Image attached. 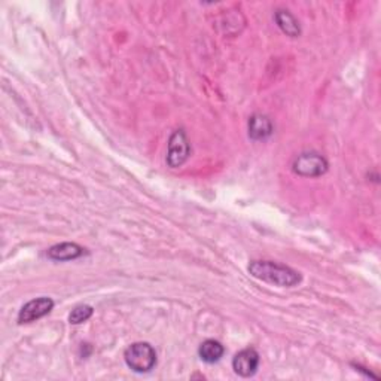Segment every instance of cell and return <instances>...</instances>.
<instances>
[{
	"mask_svg": "<svg viewBox=\"0 0 381 381\" xmlns=\"http://www.w3.org/2000/svg\"><path fill=\"white\" fill-rule=\"evenodd\" d=\"M249 273L258 280L277 288H294L302 280V275L298 271L273 261H252Z\"/></svg>",
	"mask_w": 381,
	"mask_h": 381,
	"instance_id": "obj_1",
	"label": "cell"
},
{
	"mask_svg": "<svg viewBox=\"0 0 381 381\" xmlns=\"http://www.w3.org/2000/svg\"><path fill=\"white\" fill-rule=\"evenodd\" d=\"M124 359L131 371L149 373L157 365V351L149 343H135L127 347Z\"/></svg>",
	"mask_w": 381,
	"mask_h": 381,
	"instance_id": "obj_2",
	"label": "cell"
},
{
	"mask_svg": "<svg viewBox=\"0 0 381 381\" xmlns=\"http://www.w3.org/2000/svg\"><path fill=\"white\" fill-rule=\"evenodd\" d=\"M292 169L302 178H319L328 171L329 164L326 158L317 152H304L295 158Z\"/></svg>",
	"mask_w": 381,
	"mask_h": 381,
	"instance_id": "obj_3",
	"label": "cell"
},
{
	"mask_svg": "<svg viewBox=\"0 0 381 381\" xmlns=\"http://www.w3.org/2000/svg\"><path fill=\"white\" fill-rule=\"evenodd\" d=\"M190 155V144L183 130H176L170 136L167 148V164L171 169L182 167Z\"/></svg>",
	"mask_w": 381,
	"mask_h": 381,
	"instance_id": "obj_4",
	"label": "cell"
},
{
	"mask_svg": "<svg viewBox=\"0 0 381 381\" xmlns=\"http://www.w3.org/2000/svg\"><path fill=\"white\" fill-rule=\"evenodd\" d=\"M54 309V301L48 297H40L36 300L28 301L25 305H23V309L18 313V324H32L42 319L43 316H47L51 313Z\"/></svg>",
	"mask_w": 381,
	"mask_h": 381,
	"instance_id": "obj_5",
	"label": "cell"
},
{
	"mask_svg": "<svg viewBox=\"0 0 381 381\" xmlns=\"http://www.w3.org/2000/svg\"><path fill=\"white\" fill-rule=\"evenodd\" d=\"M259 366V355L255 348H244L234 356L232 370L240 377H252L256 374Z\"/></svg>",
	"mask_w": 381,
	"mask_h": 381,
	"instance_id": "obj_6",
	"label": "cell"
},
{
	"mask_svg": "<svg viewBox=\"0 0 381 381\" xmlns=\"http://www.w3.org/2000/svg\"><path fill=\"white\" fill-rule=\"evenodd\" d=\"M274 127L268 116L255 113L249 120V137L252 140H263L273 135Z\"/></svg>",
	"mask_w": 381,
	"mask_h": 381,
	"instance_id": "obj_7",
	"label": "cell"
},
{
	"mask_svg": "<svg viewBox=\"0 0 381 381\" xmlns=\"http://www.w3.org/2000/svg\"><path fill=\"white\" fill-rule=\"evenodd\" d=\"M85 254V249L76 243H60L50 247L48 258L52 261H72L78 259Z\"/></svg>",
	"mask_w": 381,
	"mask_h": 381,
	"instance_id": "obj_8",
	"label": "cell"
},
{
	"mask_svg": "<svg viewBox=\"0 0 381 381\" xmlns=\"http://www.w3.org/2000/svg\"><path fill=\"white\" fill-rule=\"evenodd\" d=\"M275 23L278 25V28H280V30L290 36V38H298L301 35V25L298 23V20L292 16V13L289 11H277L275 12Z\"/></svg>",
	"mask_w": 381,
	"mask_h": 381,
	"instance_id": "obj_9",
	"label": "cell"
},
{
	"mask_svg": "<svg viewBox=\"0 0 381 381\" xmlns=\"http://www.w3.org/2000/svg\"><path fill=\"white\" fill-rule=\"evenodd\" d=\"M224 353H225L224 346L216 340H206L204 343H201L198 348V355L201 360L206 363H215L217 360H221Z\"/></svg>",
	"mask_w": 381,
	"mask_h": 381,
	"instance_id": "obj_10",
	"label": "cell"
},
{
	"mask_svg": "<svg viewBox=\"0 0 381 381\" xmlns=\"http://www.w3.org/2000/svg\"><path fill=\"white\" fill-rule=\"evenodd\" d=\"M93 313H94L93 307H90V305H78L69 314V322L72 325H81V324H84V322H86L88 319H90L93 316Z\"/></svg>",
	"mask_w": 381,
	"mask_h": 381,
	"instance_id": "obj_11",
	"label": "cell"
}]
</instances>
